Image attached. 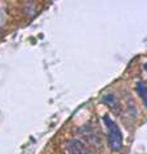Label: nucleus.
<instances>
[{
    "mask_svg": "<svg viewBox=\"0 0 147 154\" xmlns=\"http://www.w3.org/2000/svg\"><path fill=\"white\" fill-rule=\"evenodd\" d=\"M103 122L107 127V132H109L107 137H109V144H110L111 150H114V152L120 150L122 146V135H121L119 126H117L116 122L112 121L110 118V116H107V114L103 116Z\"/></svg>",
    "mask_w": 147,
    "mask_h": 154,
    "instance_id": "f257e3e1",
    "label": "nucleus"
},
{
    "mask_svg": "<svg viewBox=\"0 0 147 154\" xmlns=\"http://www.w3.org/2000/svg\"><path fill=\"white\" fill-rule=\"evenodd\" d=\"M66 152L67 154H92L84 144L76 139H72L66 143Z\"/></svg>",
    "mask_w": 147,
    "mask_h": 154,
    "instance_id": "f03ea898",
    "label": "nucleus"
},
{
    "mask_svg": "<svg viewBox=\"0 0 147 154\" xmlns=\"http://www.w3.org/2000/svg\"><path fill=\"white\" fill-rule=\"evenodd\" d=\"M136 90H137V93H138V95L142 98V100H143V103H146V86L145 84L142 82V81H139V82H137L136 85Z\"/></svg>",
    "mask_w": 147,
    "mask_h": 154,
    "instance_id": "7ed1b4c3",
    "label": "nucleus"
},
{
    "mask_svg": "<svg viewBox=\"0 0 147 154\" xmlns=\"http://www.w3.org/2000/svg\"><path fill=\"white\" fill-rule=\"evenodd\" d=\"M103 102H105L106 104H109L111 108H114V109L117 108V102H116V98H115L114 95H105Z\"/></svg>",
    "mask_w": 147,
    "mask_h": 154,
    "instance_id": "20e7f679",
    "label": "nucleus"
}]
</instances>
